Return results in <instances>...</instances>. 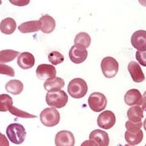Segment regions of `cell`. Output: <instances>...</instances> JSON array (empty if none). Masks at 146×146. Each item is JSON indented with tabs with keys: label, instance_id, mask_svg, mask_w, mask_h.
Segmentation results:
<instances>
[{
	"label": "cell",
	"instance_id": "obj_1",
	"mask_svg": "<svg viewBox=\"0 0 146 146\" xmlns=\"http://www.w3.org/2000/svg\"><path fill=\"white\" fill-rule=\"evenodd\" d=\"M68 92L73 98H82L88 92L87 83L84 81V80L81 78L73 79L68 84Z\"/></svg>",
	"mask_w": 146,
	"mask_h": 146
},
{
	"label": "cell",
	"instance_id": "obj_2",
	"mask_svg": "<svg viewBox=\"0 0 146 146\" xmlns=\"http://www.w3.org/2000/svg\"><path fill=\"white\" fill-rule=\"evenodd\" d=\"M7 136L9 141L16 145L22 144L26 137V131L24 126L20 123H11L7 127Z\"/></svg>",
	"mask_w": 146,
	"mask_h": 146
},
{
	"label": "cell",
	"instance_id": "obj_3",
	"mask_svg": "<svg viewBox=\"0 0 146 146\" xmlns=\"http://www.w3.org/2000/svg\"><path fill=\"white\" fill-rule=\"evenodd\" d=\"M46 101L48 106L56 109L64 107L68 102V96L63 90L48 92L46 96Z\"/></svg>",
	"mask_w": 146,
	"mask_h": 146
},
{
	"label": "cell",
	"instance_id": "obj_4",
	"mask_svg": "<svg viewBox=\"0 0 146 146\" xmlns=\"http://www.w3.org/2000/svg\"><path fill=\"white\" fill-rule=\"evenodd\" d=\"M40 120L46 127H54L58 124L60 121V114L56 108H46L40 114Z\"/></svg>",
	"mask_w": 146,
	"mask_h": 146
},
{
	"label": "cell",
	"instance_id": "obj_5",
	"mask_svg": "<svg viewBox=\"0 0 146 146\" xmlns=\"http://www.w3.org/2000/svg\"><path fill=\"white\" fill-rule=\"evenodd\" d=\"M101 68L105 77L113 78L119 72V63L112 57H106L102 60Z\"/></svg>",
	"mask_w": 146,
	"mask_h": 146
},
{
	"label": "cell",
	"instance_id": "obj_6",
	"mask_svg": "<svg viewBox=\"0 0 146 146\" xmlns=\"http://www.w3.org/2000/svg\"><path fill=\"white\" fill-rule=\"evenodd\" d=\"M90 109L94 112H102L103 111L107 105V99L104 94L95 92L90 94L88 99Z\"/></svg>",
	"mask_w": 146,
	"mask_h": 146
},
{
	"label": "cell",
	"instance_id": "obj_7",
	"mask_svg": "<svg viewBox=\"0 0 146 146\" xmlns=\"http://www.w3.org/2000/svg\"><path fill=\"white\" fill-rule=\"evenodd\" d=\"M115 115L110 110H104L103 112H102L97 120L98 125L105 130H108L113 127L115 124Z\"/></svg>",
	"mask_w": 146,
	"mask_h": 146
},
{
	"label": "cell",
	"instance_id": "obj_8",
	"mask_svg": "<svg viewBox=\"0 0 146 146\" xmlns=\"http://www.w3.org/2000/svg\"><path fill=\"white\" fill-rule=\"evenodd\" d=\"M56 69L50 64H41L39 65L36 70V74L39 80H46L49 79L54 78L56 76Z\"/></svg>",
	"mask_w": 146,
	"mask_h": 146
},
{
	"label": "cell",
	"instance_id": "obj_9",
	"mask_svg": "<svg viewBox=\"0 0 146 146\" xmlns=\"http://www.w3.org/2000/svg\"><path fill=\"white\" fill-rule=\"evenodd\" d=\"M131 42L132 46L139 51L146 50V31L137 30L131 36Z\"/></svg>",
	"mask_w": 146,
	"mask_h": 146
},
{
	"label": "cell",
	"instance_id": "obj_10",
	"mask_svg": "<svg viewBox=\"0 0 146 146\" xmlns=\"http://www.w3.org/2000/svg\"><path fill=\"white\" fill-rule=\"evenodd\" d=\"M55 145L56 146H74L75 137L69 131H60L55 136Z\"/></svg>",
	"mask_w": 146,
	"mask_h": 146
},
{
	"label": "cell",
	"instance_id": "obj_11",
	"mask_svg": "<svg viewBox=\"0 0 146 146\" xmlns=\"http://www.w3.org/2000/svg\"><path fill=\"white\" fill-rule=\"evenodd\" d=\"M88 57V51L86 49L81 47L72 46L69 50V58L74 63H81L86 60Z\"/></svg>",
	"mask_w": 146,
	"mask_h": 146
},
{
	"label": "cell",
	"instance_id": "obj_12",
	"mask_svg": "<svg viewBox=\"0 0 146 146\" xmlns=\"http://www.w3.org/2000/svg\"><path fill=\"white\" fill-rule=\"evenodd\" d=\"M127 70L130 73L131 76L132 78V80L136 83H141L142 81L145 80V75L141 70V68L140 67V64L136 63L135 61H131L128 63L127 66Z\"/></svg>",
	"mask_w": 146,
	"mask_h": 146
},
{
	"label": "cell",
	"instance_id": "obj_13",
	"mask_svg": "<svg viewBox=\"0 0 146 146\" xmlns=\"http://www.w3.org/2000/svg\"><path fill=\"white\" fill-rule=\"evenodd\" d=\"M18 66L22 69H30L35 64V58L29 52H23L19 54L17 59Z\"/></svg>",
	"mask_w": 146,
	"mask_h": 146
},
{
	"label": "cell",
	"instance_id": "obj_14",
	"mask_svg": "<svg viewBox=\"0 0 146 146\" xmlns=\"http://www.w3.org/2000/svg\"><path fill=\"white\" fill-rule=\"evenodd\" d=\"M89 139L95 141L98 146H109L110 145L109 136L102 130L97 129L93 131L89 135Z\"/></svg>",
	"mask_w": 146,
	"mask_h": 146
},
{
	"label": "cell",
	"instance_id": "obj_15",
	"mask_svg": "<svg viewBox=\"0 0 146 146\" xmlns=\"http://www.w3.org/2000/svg\"><path fill=\"white\" fill-rule=\"evenodd\" d=\"M39 21L41 22V30L42 33L48 34L54 30L56 23L52 16L44 15L40 18Z\"/></svg>",
	"mask_w": 146,
	"mask_h": 146
},
{
	"label": "cell",
	"instance_id": "obj_16",
	"mask_svg": "<svg viewBox=\"0 0 146 146\" xmlns=\"http://www.w3.org/2000/svg\"><path fill=\"white\" fill-rule=\"evenodd\" d=\"M65 84V82L63 79L60 77H54L46 80L44 83V89L48 92H54L61 90Z\"/></svg>",
	"mask_w": 146,
	"mask_h": 146
},
{
	"label": "cell",
	"instance_id": "obj_17",
	"mask_svg": "<svg viewBox=\"0 0 146 146\" xmlns=\"http://www.w3.org/2000/svg\"><path fill=\"white\" fill-rule=\"evenodd\" d=\"M141 92L136 89L128 90L124 96V102L127 106H138L141 99Z\"/></svg>",
	"mask_w": 146,
	"mask_h": 146
},
{
	"label": "cell",
	"instance_id": "obj_18",
	"mask_svg": "<svg viewBox=\"0 0 146 146\" xmlns=\"http://www.w3.org/2000/svg\"><path fill=\"white\" fill-rule=\"evenodd\" d=\"M19 31L22 33H29L41 30V22L40 21H27L22 23L18 27Z\"/></svg>",
	"mask_w": 146,
	"mask_h": 146
},
{
	"label": "cell",
	"instance_id": "obj_19",
	"mask_svg": "<svg viewBox=\"0 0 146 146\" xmlns=\"http://www.w3.org/2000/svg\"><path fill=\"white\" fill-rule=\"evenodd\" d=\"M143 112L144 110L140 106H132L127 110V115L129 121L133 123H138V122H141V119L144 117Z\"/></svg>",
	"mask_w": 146,
	"mask_h": 146
},
{
	"label": "cell",
	"instance_id": "obj_20",
	"mask_svg": "<svg viewBox=\"0 0 146 146\" xmlns=\"http://www.w3.org/2000/svg\"><path fill=\"white\" fill-rule=\"evenodd\" d=\"M16 29V22L14 19L8 17L5 18L0 23V31L3 34H12Z\"/></svg>",
	"mask_w": 146,
	"mask_h": 146
},
{
	"label": "cell",
	"instance_id": "obj_21",
	"mask_svg": "<svg viewBox=\"0 0 146 146\" xmlns=\"http://www.w3.org/2000/svg\"><path fill=\"white\" fill-rule=\"evenodd\" d=\"M5 89L7 93L13 95H19L24 89V84L18 80H11L6 84Z\"/></svg>",
	"mask_w": 146,
	"mask_h": 146
},
{
	"label": "cell",
	"instance_id": "obj_22",
	"mask_svg": "<svg viewBox=\"0 0 146 146\" xmlns=\"http://www.w3.org/2000/svg\"><path fill=\"white\" fill-rule=\"evenodd\" d=\"M74 43H75V46H76L87 49L88 47H89L90 43H91V36H89L87 33H84V32L79 33L75 37Z\"/></svg>",
	"mask_w": 146,
	"mask_h": 146
},
{
	"label": "cell",
	"instance_id": "obj_23",
	"mask_svg": "<svg viewBox=\"0 0 146 146\" xmlns=\"http://www.w3.org/2000/svg\"><path fill=\"white\" fill-rule=\"evenodd\" d=\"M143 138H144V134L141 130L136 133H131L128 131H127L125 132L126 141L131 145L135 146L139 145L141 141H143Z\"/></svg>",
	"mask_w": 146,
	"mask_h": 146
},
{
	"label": "cell",
	"instance_id": "obj_24",
	"mask_svg": "<svg viewBox=\"0 0 146 146\" xmlns=\"http://www.w3.org/2000/svg\"><path fill=\"white\" fill-rule=\"evenodd\" d=\"M20 53L13 50H3L0 51V63H10L12 60H14Z\"/></svg>",
	"mask_w": 146,
	"mask_h": 146
},
{
	"label": "cell",
	"instance_id": "obj_25",
	"mask_svg": "<svg viewBox=\"0 0 146 146\" xmlns=\"http://www.w3.org/2000/svg\"><path fill=\"white\" fill-rule=\"evenodd\" d=\"M12 106H13V100L11 96L7 94L0 95V111L1 112L9 111V110Z\"/></svg>",
	"mask_w": 146,
	"mask_h": 146
},
{
	"label": "cell",
	"instance_id": "obj_26",
	"mask_svg": "<svg viewBox=\"0 0 146 146\" xmlns=\"http://www.w3.org/2000/svg\"><path fill=\"white\" fill-rule=\"evenodd\" d=\"M48 59L52 65H58L63 63L64 57L63 54L58 51H52L49 54Z\"/></svg>",
	"mask_w": 146,
	"mask_h": 146
},
{
	"label": "cell",
	"instance_id": "obj_27",
	"mask_svg": "<svg viewBox=\"0 0 146 146\" xmlns=\"http://www.w3.org/2000/svg\"><path fill=\"white\" fill-rule=\"evenodd\" d=\"M9 112H10L11 115H15L16 117H20V118H24V119H32V118H36V115H31L28 112L25 111H23L21 110H19L18 108H16L15 106H11L9 110Z\"/></svg>",
	"mask_w": 146,
	"mask_h": 146
},
{
	"label": "cell",
	"instance_id": "obj_28",
	"mask_svg": "<svg viewBox=\"0 0 146 146\" xmlns=\"http://www.w3.org/2000/svg\"><path fill=\"white\" fill-rule=\"evenodd\" d=\"M142 126H143L142 122L133 123V122H131V121L128 120L127 122H126V123H125V127L127 128V131H130V132H131V133H136V132H138V131L141 129Z\"/></svg>",
	"mask_w": 146,
	"mask_h": 146
},
{
	"label": "cell",
	"instance_id": "obj_29",
	"mask_svg": "<svg viewBox=\"0 0 146 146\" xmlns=\"http://www.w3.org/2000/svg\"><path fill=\"white\" fill-rule=\"evenodd\" d=\"M0 74L7 75L9 76H15V71L10 66L0 63Z\"/></svg>",
	"mask_w": 146,
	"mask_h": 146
},
{
	"label": "cell",
	"instance_id": "obj_30",
	"mask_svg": "<svg viewBox=\"0 0 146 146\" xmlns=\"http://www.w3.org/2000/svg\"><path fill=\"white\" fill-rule=\"evenodd\" d=\"M136 58L138 63L143 67H146V50L145 51H139L136 53Z\"/></svg>",
	"mask_w": 146,
	"mask_h": 146
},
{
	"label": "cell",
	"instance_id": "obj_31",
	"mask_svg": "<svg viewBox=\"0 0 146 146\" xmlns=\"http://www.w3.org/2000/svg\"><path fill=\"white\" fill-rule=\"evenodd\" d=\"M11 4L18 7H25V6L29 4L30 0H9Z\"/></svg>",
	"mask_w": 146,
	"mask_h": 146
},
{
	"label": "cell",
	"instance_id": "obj_32",
	"mask_svg": "<svg viewBox=\"0 0 146 146\" xmlns=\"http://www.w3.org/2000/svg\"><path fill=\"white\" fill-rule=\"evenodd\" d=\"M138 106H140L143 110L146 109V91L144 93L143 96L141 97V99L139 102Z\"/></svg>",
	"mask_w": 146,
	"mask_h": 146
},
{
	"label": "cell",
	"instance_id": "obj_33",
	"mask_svg": "<svg viewBox=\"0 0 146 146\" xmlns=\"http://www.w3.org/2000/svg\"><path fill=\"white\" fill-rule=\"evenodd\" d=\"M80 146H98V144H97L95 141L89 139V140H88V141H84Z\"/></svg>",
	"mask_w": 146,
	"mask_h": 146
},
{
	"label": "cell",
	"instance_id": "obj_34",
	"mask_svg": "<svg viewBox=\"0 0 146 146\" xmlns=\"http://www.w3.org/2000/svg\"><path fill=\"white\" fill-rule=\"evenodd\" d=\"M7 137V136H5V135H3V134H2L1 132H0V145L3 143V141L5 140V138Z\"/></svg>",
	"mask_w": 146,
	"mask_h": 146
},
{
	"label": "cell",
	"instance_id": "obj_35",
	"mask_svg": "<svg viewBox=\"0 0 146 146\" xmlns=\"http://www.w3.org/2000/svg\"><path fill=\"white\" fill-rule=\"evenodd\" d=\"M138 1H139V3H140L141 5L146 7V0H138Z\"/></svg>",
	"mask_w": 146,
	"mask_h": 146
},
{
	"label": "cell",
	"instance_id": "obj_36",
	"mask_svg": "<svg viewBox=\"0 0 146 146\" xmlns=\"http://www.w3.org/2000/svg\"><path fill=\"white\" fill-rule=\"evenodd\" d=\"M143 126H144V128H145V130L146 131V119L144 121V123H143Z\"/></svg>",
	"mask_w": 146,
	"mask_h": 146
},
{
	"label": "cell",
	"instance_id": "obj_37",
	"mask_svg": "<svg viewBox=\"0 0 146 146\" xmlns=\"http://www.w3.org/2000/svg\"><path fill=\"white\" fill-rule=\"evenodd\" d=\"M124 146H133V145H129V144H128V145H125Z\"/></svg>",
	"mask_w": 146,
	"mask_h": 146
},
{
	"label": "cell",
	"instance_id": "obj_38",
	"mask_svg": "<svg viewBox=\"0 0 146 146\" xmlns=\"http://www.w3.org/2000/svg\"><path fill=\"white\" fill-rule=\"evenodd\" d=\"M2 4V0H0V5Z\"/></svg>",
	"mask_w": 146,
	"mask_h": 146
},
{
	"label": "cell",
	"instance_id": "obj_39",
	"mask_svg": "<svg viewBox=\"0 0 146 146\" xmlns=\"http://www.w3.org/2000/svg\"><path fill=\"white\" fill-rule=\"evenodd\" d=\"M145 146H146V145H145Z\"/></svg>",
	"mask_w": 146,
	"mask_h": 146
}]
</instances>
